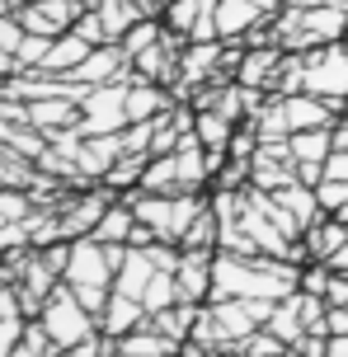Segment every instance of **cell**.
I'll return each instance as SVG.
<instances>
[{
	"label": "cell",
	"mask_w": 348,
	"mask_h": 357,
	"mask_svg": "<svg viewBox=\"0 0 348 357\" xmlns=\"http://www.w3.org/2000/svg\"><path fill=\"white\" fill-rule=\"evenodd\" d=\"M156 43H160V29H156V19H142V24H137V29H132V33L118 43V47H123L128 56H142L146 47H156Z\"/></svg>",
	"instance_id": "obj_35"
},
{
	"label": "cell",
	"mask_w": 348,
	"mask_h": 357,
	"mask_svg": "<svg viewBox=\"0 0 348 357\" xmlns=\"http://www.w3.org/2000/svg\"><path fill=\"white\" fill-rule=\"evenodd\" d=\"M0 226H10V221H5V212H0Z\"/></svg>",
	"instance_id": "obj_47"
},
{
	"label": "cell",
	"mask_w": 348,
	"mask_h": 357,
	"mask_svg": "<svg viewBox=\"0 0 348 357\" xmlns=\"http://www.w3.org/2000/svg\"><path fill=\"white\" fill-rule=\"evenodd\" d=\"M142 193H183L179 160L174 155H151L146 174H142Z\"/></svg>",
	"instance_id": "obj_31"
},
{
	"label": "cell",
	"mask_w": 348,
	"mask_h": 357,
	"mask_svg": "<svg viewBox=\"0 0 348 357\" xmlns=\"http://www.w3.org/2000/svg\"><path fill=\"white\" fill-rule=\"evenodd\" d=\"M52 357H75V353H52Z\"/></svg>",
	"instance_id": "obj_45"
},
{
	"label": "cell",
	"mask_w": 348,
	"mask_h": 357,
	"mask_svg": "<svg viewBox=\"0 0 348 357\" xmlns=\"http://www.w3.org/2000/svg\"><path fill=\"white\" fill-rule=\"evenodd\" d=\"M52 353H56V348H52V339L43 334V324L29 320V324H24V339L15 343V353H10V357H52Z\"/></svg>",
	"instance_id": "obj_33"
},
{
	"label": "cell",
	"mask_w": 348,
	"mask_h": 357,
	"mask_svg": "<svg viewBox=\"0 0 348 357\" xmlns=\"http://www.w3.org/2000/svg\"><path fill=\"white\" fill-rule=\"evenodd\" d=\"M118 155H123V132H113V137H85L80 142V155H75V169L90 174V178H104Z\"/></svg>",
	"instance_id": "obj_13"
},
{
	"label": "cell",
	"mask_w": 348,
	"mask_h": 357,
	"mask_svg": "<svg viewBox=\"0 0 348 357\" xmlns=\"http://www.w3.org/2000/svg\"><path fill=\"white\" fill-rule=\"evenodd\" d=\"M151 155H142V151H123L118 160H113V169L99 183L109 188V193H132V188H142V174H146Z\"/></svg>",
	"instance_id": "obj_25"
},
{
	"label": "cell",
	"mask_w": 348,
	"mask_h": 357,
	"mask_svg": "<svg viewBox=\"0 0 348 357\" xmlns=\"http://www.w3.org/2000/svg\"><path fill=\"white\" fill-rule=\"evenodd\" d=\"M193 132H198V142L212 151V155H226V146L236 137V123L231 118H221L217 108H198L193 113Z\"/></svg>",
	"instance_id": "obj_24"
},
{
	"label": "cell",
	"mask_w": 348,
	"mask_h": 357,
	"mask_svg": "<svg viewBox=\"0 0 348 357\" xmlns=\"http://www.w3.org/2000/svg\"><path fill=\"white\" fill-rule=\"evenodd\" d=\"M0 94H5V75H0Z\"/></svg>",
	"instance_id": "obj_46"
},
{
	"label": "cell",
	"mask_w": 348,
	"mask_h": 357,
	"mask_svg": "<svg viewBox=\"0 0 348 357\" xmlns=\"http://www.w3.org/2000/svg\"><path fill=\"white\" fill-rule=\"evenodd\" d=\"M94 15L104 24V38H109V43H123V38L142 24V5H132V0H99Z\"/></svg>",
	"instance_id": "obj_20"
},
{
	"label": "cell",
	"mask_w": 348,
	"mask_h": 357,
	"mask_svg": "<svg viewBox=\"0 0 348 357\" xmlns=\"http://www.w3.org/2000/svg\"><path fill=\"white\" fill-rule=\"evenodd\" d=\"M221 61H226V56L217 52V43H193V47L179 56V80H183V85H188V80H193V85H202V80L217 71Z\"/></svg>",
	"instance_id": "obj_27"
},
{
	"label": "cell",
	"mask_w": 348,
	"mask_h": 357,
	"mask_svg": "<svg viewBox=\"0 0 348 357\" xmlns=\"http://www.w3.org/2000/svg\"><path fill=\"white\" fill-rule=\"evenodd\" d=\"M212 259H217V250H183L179 268H174L179 301H188V305H207L212 301Z\"/></svg>",
	"instance_id": "obj_9"
},
{
	"label": "cell",
	"mask_w": 348,
	"mask_h": 357,
	"mask_svg": "<svg viewBox=\"0 0 348 357\" xmlns=\"http://www.w3.org/2000/svg\"><path fill=\"white\" fill-rule=\"evenodd\" d=\"M278 52H245L236 61V85L245 89H273V75H278Z\"/></svg>",
	"instance_id": "obj_26"
},
{
	"label": "cell",
	"mask_w": 348,
	"mask_h": 357,
	"mask_svg": "<svg viewBox=\"0 0 348 357\" xmlns=\"http://www.w3.org/2000/svg\"><path fill=\"white\" fill-rule=\"evenodd\" d=\"M142 324H146V305L132 301V296H118V291H113L109 305L99 310V334H109V339H123V334L142 329Z\"/></svg>",
	"instance_id": "obj_12"
},
{
	"label": "cell",
	"mask_w": 348,
	"mask_h": 357,
	"mask_svg": "<svg viewBox=\"0 0 348 357\" xmlns=\"http://www.w3.org/2000/svg\"><path fill=\"white\" fill-rule=\"evenodd\" d=\"M198 315H202V305L179 301V305H169V310H160V315H151V324H156L165 339H174L183 348V343H188V334H193V324H198Z\"/></svg>",
	"instance_id": "obj_29"
},
{
	"label": "cell",
	"mask_w": 348,
	"mask_h": 357,
	"mask_svg": "<svg viewBox=\"0 0 348 357\" xmlns=\"http://www.w3.org/2000/svg\"><path fill=\"white\" fill-rule=\"evenodd\" d=\"M278 202H282V207H287V212L296 216V226H301V235L311 231L315 221H320V216H325V207H320V197H315V188L311 183H301V178H296V183H287V188H282V193H273Z\"/></svg>",
	"instance_id": "obj_22"
},
{
	"label": "cell",
	"mask_w": 348,
	"mask_h": 357,
	"mask_svg": "<svg viewBox=\"0 0 348 357\" xmlns=\"http://www.w3.org/2000/svg\"><path fill=\"white\" fill-rule=\"evenodd\" d=\"M179 357H207V353H188V348H183V353H179Z\"/></svg>",
	"instance_id": "obj_44"
},
{
	"label": "cell",
	"mask_w": 348,
	"mask_h": 357,
	"mask_svg": "<svg viewBox=\"0 0 348 357\" xmlns=\"http://www.w3.org/2000/svg\"><path fill=\"white\" fill-rule=\"evenodd\" d=\"M75 0H33V5H24L19 10V24H24V33H43V38H61L75 29Z\"/></svg>",
	"instance_id": "obj_8"
},
{
	"label": "cell",
	"mask_w": 348,
	"mask_h": 357,
	"mask_svg": "<svg viewBox=\"0 0 348 357\" xmlns=\"http://www.w3.org/2000/svg\"><path fill=\"white\" fill-rule=\"evenodd\" d=\"M156 278V264L146 259V250H132L123 254V264H118V273H113V291L118 296H132V301H142V291H146V282Z\"/></svg>",
	"instance_id": "obj_17"
},
{
	"label": "cell",
	"mask_w": 348,
	"mask_h": 357,
	"mask_svg": "<svg viewBox=\"0 0 348 357\" xmlns=\"http://www.w3.org/2000/svg\"><path fill=\"white\" fill-rule=\"evenodd\" d=\"M325 334H348V305H330L325 310Z\"/></svg>",
	"instance_id": "obj_38"
},
{
	"label": "cell",
	"mask_w": 348,
	"mask_h": 357,
	"mask_svg": "<svg viewBox=\"0 0 348 357\" xmlns=\"http://www.w3.org/2000/svg\"><path fill=\"white\" fill-rule=\"evenodd\" d=\"M109 193H80L71 197V202H61L56 207V235L61 240H85V235H94V226H99V216L109 212Z\"/></svg>",
	"instance_id": "obj_6"
},
{
	"label": "cell",
	"mask_w": 348,
	"mask_h": 357,
	"mask_svg": "<svg viewBox=\"0 0 348 357\" xmlns=\"http://www.w3.org/2000/svg\"><path fill=\"white\" fill-rule=\"evenodd\" d=\"M94 47L90 43H85V38L75 33H61V38H52V52H47V61H43V71L47 75H71L75 66H80V61H85V56H90Z\"/></svg>",
	"instance_id": "obj_23"
},
{
	"label": "cell",
	"mask_w": 348,
	"mask_h": 357,
	"mask_svg": "<svg viewBox=\"0 0 348 357\" xmlns=\"http://www.w3.org/2000/svg\"><path fill=\"white\" fill-rule=\"evenodd\" d=\"M165 108H174V99L165 94V85H151V80H132L128 85V127L132 123H151V118H160Z\"/></svg>",
	"instance_id": "obj_16"
},
{
	"label": "cell",
	"mask_w": 348,
	"mask_h": 357,
	"mask_svg": "<svg viewBox=\"0 0 348 357\" xmlns=\"http://www.w3.org/2000/svg\"><path fill=\"white\" fill-rule=\"evenodd\" d=\"M287 33H292V43H339V38L348 33V15L344 10H311V15H296V24H287Z\"/></svg>",
	"instance_id": "obj_11"
},
{
	"label": "cell",
	"mask_w": 348,
	"mask_h": 357,
	"mask_svg": "<svg viewBox=\"0 0 348 357\" xmlns=\"http://www.w3.org/2000/svg\"><path fill=\"white\" fill-rule=\"evenodd\" d=\"M19 71V61H15V52H5V47H0V75H5V80H10V75Z\"/></svg>",
	"instance_id": "obj_42"
},
{
	"label": "cell",
	"mask_w": 348,
	"mask_h": 357,
	"mask_svg": "<svg viewBox=\"0 0 348 357\" xmlns=\"http://www.w3.org/2000/svg\"><path fill=\"white\" fill-rule=\"evenodd\" d=\"M38 324H43V334L52 339L56 353H71V348H80L85 339H94V334H99V315H90V310L80 305V296H75L66 282H61L52 296L43 301Z\"/></svg>",
	"instance_id": "obj_3"
},
{
	"label": "cell",
	"mask_w": 348,
	"mask_h": 357,
	"mask_svg": "<svg viewBox=\"0 0 348 357\" xmlns=\"http://www.w3.org/2000/svg\"><path fill=\"white\" fill-rule=\"evenodd\" d=\"M330 137H334V151H348V118H339L330 127Z\"/></svg>",
	"instance_id": "obj_40"
},
{
	"label": "cell",
	"mask_w": 348,
	"mask_h": 357,
	"mask_svg": "<svg viewBox=\"0 0 348 357\" xmlns=\"http://www.w3.org/2000/svg\"><path fill=\"white\" fill-rule=\"evenodd\" d=\"M80 137H113L128 127V85H94L80 99Z\"/></svg>",
	"instance_id": "obj_4"
},
{
	"label": "cell",
	"mask_w": 348,
	"mask_h": 357,
	"mask_svg": "<svg viewBox=\"0 0 348 357\" xmlns=\"http://www.w3.org/2000/svg\"><path fill=\"white\" fill-rule=\"evenodd\" d=\"M315 197H320V207H325V216H334V212H344L348 207V178H320L315 183Z\"/></svg>",
	"instance_id": "obj_34"
},
{
	"label": "cell",
	"mask_w": 348,
	"mask_h": 357,
	"mask_svg": "<svg viewBox=\"0 0 348 357\" xmlns=\"http://www.w3.org/2000/svg\"><path fill=\"white\" fill-rule=\"evenodd\" d=\"M75 123H80L75 99H38V104H29V127H38V132H61V127H75Z\"/></svg>",
	"instance_id": "obj_21"
},
{
	"label": "cell",
	"mask_w": 348,
	"mask_h": 357,
	"mask_svg": "<svg viewBox=\"0 0 348 357\" xmlns=\"http://www.w3.org/2000/svg\"><path fill=\"white\" fill-rule=\"evenodd\" d=\"M292 160L296 165H325L334 155V137L330 127H315V132H292Z\"/></svg>",
	"instance_id": "obj_28"
},
{
	"label": "cell",
	"mask_w": 348,
	"mask_h": 357,
	"mask_svg": "<svg viewBox=\"0 0 348 357\" xmlns=\"http://www.w3.org/2000/svg\"><path fill=\"white\" fill-rule=\"evenodd\" d=\"M344 245H348V226L339 216H320L306 231V264H330Z\"/></svg>",
	"instance_id": "obj_14"
},
{
	"label": "cell",
	"mask_w": 348,
	"mask_h": 357,
	"mask_svg": "<svg viewBox=\"0 0 348 357\" xmlns=\"http://www.w3.org/2000/svg\"><path fill=\"white\" fill-rule=\"evenodd\" d=\"M325 174L330 178H348V151H334L330 160H325Z\"/></svg>",
	"instance_id": "obj_39"
},
{
	"label": "cell",
	"mask_w": 348,
	"mask_h": 357,
	"mask_svg": "<svg viewBox=\"0 0 348 357\" xmlns=\"http://www.w3.org/2000/svg\"><path fill=\"white\" fill-rule=\"evenodd\" d=\"M325 268H330V273H348V245H344V250H339V254H334V259H330V264H325Z\"/></svg>",
	"instance_id": "obj_43"
},
{
	"label": "cell",
	"mask_w": 348,
	"mask_h": 357,
	"mask_svg": "<svg viewBox=\"0 0 348 357\" xmlns=\"http://www.w3.org/2000/svg\"><path fill=\"white\" fill-rule=\"evenodd\" d=\"M61 282L71 287L80 305L99 315L113 296V259H109V245H99L94 235L85 240H71V259H66V273H61Z\"/></svg>",
	"instance_id": "obj_1"
},
{
	"label": "cell",
	"mask_w": 348,
	"mask_h": 357,
	"mask_svg": "<svg viewBox=\"0 0 348 357\" xmlns=\"http://www.w3.org/2000/svg\"><path fill=\"white\" fill-rule=\"evenodd\" d=\"M325 357H348V334H330V348Z\"/></svg>",
	"instance_id": "obj_41"
},
{
	"label": "cell",
	"mask_w": 348,
	"mask_h": 357,
	"mask_svg": "<svg viewBox=\"0 0 348 357\" xmlns=\"http://www.w3.org/2000/svg\"><path fill=\"white\" fill-rule=\"evenodd\" d=\"M142 305H146V315H160V310H169V305H179V282H174V273L156 268V278H151L146 291H142Z\"/></svg>",
	"instance_id": "obj_32"
},
{
	"label": "cell",
	"mask_w": 348,
	"mask_h": 357,
	"mask_svg": "<svg viewBox=\"0 0 348 357\" xmlns=\"http://www.w3.org/2000/svg\"><path fill=\"white\" fill-rule=\"evenodd\" d=\"M169 29L188 43H221L217 38V0H174Z\"/></svg>",
	"instance_id": "obj_7"
},
{
	"label": "cell",
	"mask_w": 348,
	"mask_h": 357,
	"mask_svg": "<svg viewBox=\"0 0 348 357\" xmlns=\"http://www.w3.org/2000/svg\"><path fill=\"white\" fill-rule=\"evenodd\" d=\"M282 108H287V127L292 132H315V127H334L344 118V104H330V99H315L306 89L296 94H282Z\"/></svg>",
	"instance_id": "obj_10"
},
{
	"label": "cell",
	"mask_w": 348,
	"mask_h": 357,
	"mask_svg": "<svg viewBox=\"0 0 348 357\" xmlns=\"http://www.w3.org/2000/svg\"><path fill=\"white\" fill-rule=\"evenodd\" d=\"M231 357H245V353H231Z\"/></svg>",
	"instance_id": "obj_48"
},
{
	"label": "cell",
	"mask_w": 348,
	"mask_h": 357,
	"mask_svg": "<svg viewBox=\"0 0 348 357\" xmlns=\"http://www.w3.org/2000/svg\"><path fill=\"white\" fill-rule=\"evenodd\" d=\"M128 202H132V212H137V221L156 231V240H174V245L207 212V197L202 193H142V188H132Z\"/></svg>",
	"instance_id": "obj_2"
},
{
	"label": "cell",
	"mask_w": 348,
	"mask_h": 357,
	"mask_svg": "<svg viewBox=\"0 0 348 357\" xmlns=\"http://www.w3.org/2000/svg\"><path fill=\"white\" fill-rule=\"evenodd\" d=\"M132 231H137V212H132L128 197H113L109 212L99 216V226H94V240L99 245H128Z\"/></svg>",
	"instance_id": "obj_18"
},
{
	"label": "cell",
	"mask_w": 348,
	"mask_h": 357,
	"mask_svg": "<svg viewBox=\"0 0 348 357\" xmlns=\"http://www.w3.org/2000/svg\"><path fill=\"white\" fill-rule=\"evenodd\" d=\"M287 357H296V353H287Z\"/></svg>",
	"instance_id": "obj_49"
},
{
	"label": "cell",
	"mask_w": 348,
	"mask_h": 357,
	"mask_svg": "<svg viewBox=\"0 0 348 357\" xmlns=\"http://www.w3.org/2000/svg\"><path fill=\"white\" fill-rule=\"evenodd\" d=\"M301 89L315 99H330V104L348 108V47H325L301 61Z\"/></svg>",
	"instance_id": "obj_5"
},
{
	"label": "cell",
	"mask_w": 348,
	"mask_h": 357,
	"mask_svg": "<svg viewBox=\"0 0 348 357\" xmlns=\"http://www.w3.org/2000/svg\"><path fill=\"white\" fill-rule=\"evenodd\" d=\"M259 15H264V10L250 5V0H217V38H221V43H231V38L255 33V19Z\"/></svg>",
	"instance_id": "obj_19"
},
{
	"label": "cell",
	"mask_w": 348,
	"mask_h": 357,
	"mask_svg": "<svg viewBox=\"0 0 348 357\" xmlns=\"http://www.w3.org/2000/svg\"><path fill=\"white\" fill-rule=\"evenodd\" d=\"M179 353H183V348L174 339H165V334L151 324V315H146L142 329H132V334L118 339V357H179Z\"/></svg>",
	"instance_id": "obj_15"
},
{
	"label": "cell",
	"mask_w": 348,
	"mask_h": 357,
	"mask_svg": "<svg viewBox=\"0 0 348 357\" xmlns=\"http://www.w3.org/2000/svg\"><path fill=\"white\" fill-rule=\"evenodd\" d=\"M24 324H29V320H0V357L15 353V343L24 339Z\"/></svg>",
	"instance_id": "obj_37"
},
{
	"label": "cell",
	"mask_w": 348,
	"mask_h": 357,
	"mask_svg": "<svg viewBox=\"0 0 348 357\" xmlns=\"http://www.w3.org/2000/svg\"><path fill=\"white\" fill-rule=\"evenodd\" d=\"M19 43H24L19 15H0V47H5V52H19Z\"/></svg>",
	"instance_id": "obj_36"
},
{
	"label": "cell",
	"mask_w": 348,
	"mask_h": 357,
	"mask_svg": "<svg viewBox=\"0 0 348 357\" xmlns=\"http://www.w3.org/2000/svg\"><path fill=\"white\" fill-rule=\"evenodd\" d=\"M273 339H282L287 348H296V339L306 334V320H301V305H296V291L287 296V301L273 305V315H268V324H264Z\"/></svg>",
	"instance_id": "obj_30"
}]
</instances>
